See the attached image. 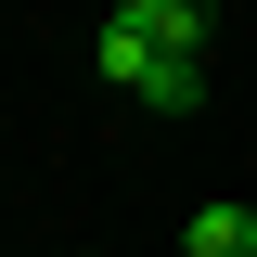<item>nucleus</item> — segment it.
<instances>
[{"mask_svg":"<svg viewBox=\"0 0 257 257\" xmlns=\"http://www.w3.org/2000/svg\"><path fill=\"white\" fill-rule=\"evenodd\" d=\"M90 77L116 103H142V116H193V103H206V64L167 52V39H142V26H103L90 39Z\"/></svg>","mask_w":257,"mask_h":257,"instance_id":"1","label":"nucleus"},{"mask_svg":"<svg viewBox=\"0 0 257 257\" xmlns=\"http://www.w3.org/2000/svg\"><path fill=\"white\" fill-rule=\"evenodd\" d=\"M180 257H257V193H219L180 219Z\"/></svg>","mask_w":257,"mask_h":257,"instance_id":"2","label":"nucleus"},{"mask_svg":"<svg viewBox=\"0 0 257 257\" xmlns=\"http://www.w3.org/2000/svg\"><path fill=\"white\" fill-rule=\"evenodd\" d=\"M103 26H142L167 52H206V0H103Z\"/></svg>","mask_w":257,"mask_h":257,"instance_id":"3","label":"nucleus"},{"mask_svg":"<svg viewBox=\"0 0 257 257\" xmlns=\"http://www.w3.org/2000/svg\"><path fill=\"white\" fill-rule=\"evenodd\" d=\"M77 257H90V244H77Z\"/></svg>","mask_w":257,"mask_h":257,"instance_id":"4","label":"nucleus"}]
</instances>
